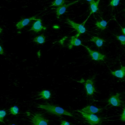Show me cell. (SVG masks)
<instances>
[{
    "mask_svg": "<svg viewBox=\"0 0 125 125\" xmlns=\"http://www.w3.org/2000/svg\"><path fill=\"white\" fill-rule=\"evenodd\" d=\"M100 1V0H97V1H96L94 0H93L92 1L90 2V9L91 10L90 13V14L87 18V19L83 23V24L84 25L86 21L88 19L91 15L94 13L96 12L97 11L98 9V5Z\"/></svg>",
    "mask_w": 125,
    "mask_h": 125,
    "instance_id": "cell-11",
    "label": "cell"
},
{
    "mask_svg": "<svg viewBox=\"0 0 125 125\" xmlns=\"http://www.w3.org/2000/svg\"><path fill=\"white\" fill-rule=\"evenodd\" d=\"M45 37L43 35H42L34 38L33 41L38 44H43L45 42Z\"/></svg>",
    "mask_w": 125,
    "mask_h": 125,
    "instance_id": "cell-18",
    "label": "cell"
},
{
    "mask_svg": "<svg viewBox=\"0 0 125 125\" xmlns=\"http://www.w3.org/2000/svg\"><path fill=\"white\" fill-rule=\"evenodd\" d=\"M107 22L105 20H102L101 21H97L95 23V25L96 27H98L102 30H104L106 28Z\"/></svg>",
    "mask_w": 125,
    "mask_h": 125,
    "instance_id": "cell-17",
    "label": "cell"
},
{
    "mask_svg": "<svg viewBox=\"0 0 125 125\" xmlns=\"http://www.w3.org/2000/svg\"><path fill=\"white\" fill-rule=\"evenodd\" d=\"M37 19H38L36 18V16H33L29 18L24 19L16 23V26L17 29H21L28 25L32 21L36 20Z\"/></svg>",
    "mask_w": 125,
    "mask_h": 125,
    "instance_id": "cell-9",
    "label": "cell"
},
{
    "mask_svg": "<svg viewBox=\"0 0 125 125\" xmlns=\"http://www.w3.org/2000/svg\"><path fill=\"white\" fill-rule=\"evenodd\" d=\"M103 109V108H99L93 105H89L80 110L87 113L95 114L101 112Z\"/></svg>",
    "mask_w": 125,
    "mask_h": 125,
    "instance_id": "cell-10",
    "label": "cell"
},
{
    "mask_svg": "<svg viewBox=\"0 0 125 125\" xmlns=\"http://www.w3.org/2000/svg\"><path fill=\"white\" fill-rule=\"evenodd\" d=\"M65 23L71 26L72 28H74L77 31L78 33L75 36L77 38H78L81 34L84 33L86 32V28L84 26V25L83 24V23L81 24L76 23L68 18L66 19Z\"/></svg>",
    "mask_w": 125,
    "mask_h": 125,
    "instance_id": "cell-4",
    "label": "cell"
},
{
    "mask_svg": "<svg viewBox=\"0 0 125 125\" xmlns=\"http://www.w3.org/2000/svg\"><path fill=\"white\" fill-rule=\"evenodd\" d=\"M37 107L45 110L48 113L57 116H60L62 115H65L74 117L73 114L71 112L65 110L62 107L57 105H52L49 103L38 104Z\"/></svg>",
    "mask_w": 125,
    "mask_h": 125,
    "instance_id": "cell-1",
    "label": "cell"
},
{
    "mask_svg": "<svg viewBox=\"0 0 125 125\" xmlns=\"http://www.w3.org/2000/svg\"><path fill=\"white\" fill-rule=\"evenodd\" d=\"M120 120L123 122H125V107L123 108V112L121 115Z\"/></svg>",
    "mask_w": 125,
    "mask_h": 125,
    "instance_id": "cell-24",
    "label": "cell"
},
{
    "mask_svg": "<svg viewBox=\"0 0 125 125\" xmlns=\"http://www.w3.org/2000/svg\"><path fill=\"white\" fill-rule=\"evenodd\" d=\"M6 112L4 110H2L0 111V121L1 122L5 123L4 119L5 116L6 115Z\"/></svg>",
    "mask_w": 125,
    "mask_h": 125,
    "instance_id": "cell-22",
    "label": "cell"
},
{
    "mask_svg": "<svg viewBox=\"0 0 125 125\" xmlns=\"http://www.w3.org/2000/svg\"><path fill=\"white\" fill-rule=\"evenodd\" d=\"M120 1V0H111L108 6H111L112 7L117 6L119 4Z\"/></svg>",
    "mask_w": 125,
    "mask_h": 125,
    "instance_id": "cell-23",
    "label": "cell"
},
{
    "mask_svg": "<svg viewBox=\"0 0 125 125\" xmlns=\"http://www.w3.org/2000/svg\"><path fill=\"white\" fill-rule=\"evenodd\" d=\"M85 0L88 1L90 2L92 1L93 0Z\"/></svg>",
    "mask_w": 125,
    "mask_h": 125,
    "instance_id": "cell-28",
    "label": "cell"
},
{
    "mask_svg": "<svg viewBox=\"0 0 125 125\" xmlns=\"http://www.w3.org/2000/svg\"><path fill=\"white\" fill-rule=\"evenodd\" d=\"M121 66V69L119 70L114 71L111 70V73L112 75L117 78L123 79L125 76V66H122V65Z\"/></svg>",
    "mask_w": 125,
    "mask_h": 125,
    "instance_id": "cell-14",
    "label": "cell"
},
{
    "mask_svg": "<svg viewBox=\"0 0 125 125\" xmlns=\"http://www.w3.org/2000/svg\"><path fill=\"white\" fill-rule=\"evenodd\" d=\"M82 41L76 36H72L68 44V48L71 49L73 46H79L82 45Z\"/></svg>",
    "mask_w": 125,
    "mask_h": 125,
    "instance_id": "cell-13",
    "label": "cell"
},
{
    "mask_svg": "<svg viewBox=\"0 0 125 125\" xmlns=\"http://www.w3.org/2000/svg\"><path fill=\"white\" fill-rule=\"evenodd\" d=\"M119 25L120 26V27H121V29H122V32H123V34H124V35L125 36V28H123V27H122V26L120 25V24H119Z\"/></svg>",
    "mask_w": 125,
    "mask_h": 125,
    "instance_id": "cell-27",
    "label": "cell"
},
{
    "mask_svg": "<svg viewBox=\"0 0 125 125\" xmlns=\"http://www.w3.org/2000/svg\"><path fill=\"white\" fill-rule=\"evenodd\" d=\"M80 112L82 117L90 125H101L102 123L101 119L94 114L87 113L80 110H77Z\"/></svg>",
    "mask_w": 125,
    "mask_h": 125,
    "instance_id": "cell-2",
    "label": "cell"
},
{
    "mask_svg": "<svg viewBox=\"0 0 125 125\" xmlns=\"http://www.w3.org/2000/svg\"><path fill=\"white\" fill-rule=\"evenodd\" d=\"M120 94L117 93L115 95L111 96L107 101L108 104L116 107L121 106L122 101L120 99Z\"/></svg>",
    "mask_w": 125,
    "mask_h": 125,
    "instance_id": "cell-7",
    "label": "cell"
},
{
    "mask_svg": "<svg viewBox=\"0 0 125 125\" xmlns=\"http://www.w3.org/2000/svg\"><path fill=\"white\" fill-rule=\"evenodd\" d=\"M84 86L87 95L92 96L94 93L96 92L93 79L87 80L85 82Z\"/></svg>",
    "mask_w": 125,
    "mask_h": 125,
    "instance_id": "cell-6",
    "label": "cell"
},
{
    "mask_svg": "<svg viewBox=\"0 0 125 125\" xmlns=\"http://www.w3.org/2000/svg\"><path fill=\"white\" fill-rule=\"evenodd\" d=\"M90 42H94L95 43L96 45L99 48L103 45V43L105 42L103 39H101L97 37L93 36L92 38L89 41Z\"/></svg>",
    "mask_w": 125,
    "mask_h": 125,
    "instance_id": "cell-16",
    "label": "cell"
},
{
    "mask_svg": "<svg viewBox=\"0 0 125 125\" xmlns=\"http://www.w3.org/2000/svg\"><path fill=\"white\" fill-rule=\"evenodd\" d=\"M124 10V11H125V10Z\"/></svg>",
    "mask_w": 125,
    "mask_h": 125,
    "instance_id": "cell-29",
    "label": "cell"
},
{
    "mask_svg": "<svg viewBox=\"0 0 125 125\" xmlns=\"http://www.w3.org/2000/svg\"><path fill=\"white\" fill-rule=\"evenodd\" d=\"M82 45L85 47L89 54V55L92 58V60L94 61H104L105 57V55L101 53L96 51H92L87 46L84 45L82 44Z\"/></svg>",
    "mask_w": 125,
    "mask_h": 125,
    "instance_id": "cell-5",
    "label": "cell"
},
{
    "mask_svg": "<svg viewBox=\"0 0 125 125\" xmlns=\"http://www.w3.org/2000/svg\"><path fill=\"white\" fill-rule=\"evenodd\" d=\"M51 92L48 90H43L39 93L38 94V96L40 97L37 98L38 99H43L44 100H48L51 97Z\"/></svg>",
    "mask_w": 125,
    "mask_h": 125,
    "instance_id": "cell-15",
    "label": "cell"
},
{
    "mask_svg": "<svg viewBox=\"0 0 125 125\" xmlns=\"http://www.w3.org/2000/svg\"><path fill=\"white\" fill-rule=\"evenodd\" d=\"M9 111L10 114L16 115H17L19 112V108L16 105H14L10 107Z\"/></svg>",
    "mask_w": 125,
    "mask_h": 125,
    "instance_id": "cell-19",
    "label": "cell"
},
{
    "mask_svg": "<svg viewBox=\"0 0 125 125\" xmlns=\"http://www.w3.org/2000/svg\"><path fill=\"white\" fill-rule=\"evenodd\" d=\"M34 22L29 31H33L36 33H38L42 30H45L46 27L42 25V21L40 19H38Z\"/></svg>",
    "mask_w": 125,
    "mask_h": 125,
    "instance_id": "cell-8",
    "label": "cell"
},
{
    "mask_svg": "<svg viewBox=\"0 0 125 125\" xmlns=\"http://www.w3.org/2000/svg\"><path fill=\"white\" fill-rule=\"evenodd\" d=\"M30 122L32 125H48L49 120L46 119L42 114L35 113L30 118Z\"/></svg>",
    "mask_w": 125,
    "mask_h": 125,
    "instance_id": "cell-3",
    "label": "cell"
},
{
    "mask_svg": "<svg viewBox=\"0 0 125 125\" xmlns=\"http://www.w3.org/2000/svg\"><path fill=\"white\" fill-rule=\"evenodd\" d=\"M116 38L117 40H119L121 42V44L125 45V35H119L116 36Z\"/></svg>",
    "mask_w": 125,
    "mask_h": 125,
    "instance_id": "cell-21",
    "label": "cell"
},
{
    "mask_svg": "<svg viewBox=\"0 0 125 125\" xmlns=\"http://www.w3.org/2000/svg\"><path fill=\"white\" fill-rule=\"evenodd\" d=\"M80 0H77V1L72 2L68 4H65L59 7L56 9V15L57 16L58 18H59L60 16L64 14L68 7L76 3L79 1Z\"/></svg>",
    "mask_w": 125,
    "mask_h": 125,
    "instance_id": "cell-12",
    "label": "cell"
},
{
    "mask_svg": "<svg viewBox=\"0 0 125 125\" xmlns=\"http://www.w3.org/2000/svg\"><path fill=\"white\" fill-rule=\"evenodd\" d=\"M0 54L1 55H3L4 54V52L3 49L1 45L0 46Z\"/></svg>",
    "mask_w": 125,
    "mask_h": 125,
    "instance_id": "cell-26",
    "label": "cell"
},
{
    "mask_svg": "<svg viewBox=\"0 0 125 125\" xmlns=\"http://www.w3.org/2000/svg\"><path fill=\"white\" fill-rule=\"evenodd\" d=\"M71 123H70L69 122H67L65 121H62L61 122V125H71Z\"/></svg>",
    "mask_w": 125,
    "mask_h": 125,
    "instance_id": "cell-25",
    "label": "cell"
},
{
    "mask_svg": "<svg viewBox=\"0 0 125 125\" xmlns=\"http://www.w3.org/2000/svg\"><path fill=\"white\" fill-rule=\"evenodd\" d=\"M66 0H55L52 3L50 6H60L63 5Z\"/></svg>",
    "mask_w": 125,
    "mask_h": 125,
    "instance_id": "cell-20",
    "label": "cell"
}]
</instances>
